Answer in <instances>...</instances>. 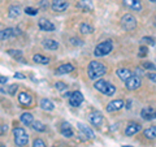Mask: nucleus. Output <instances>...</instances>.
<instances>
[{"label":"nucleus","mask_w":156,"mask_h":147,"mask_svg":"<svg viewBox=\"0 0 156 147\" xmlns=\"http://www.w3.org/2000/svg\"><path fill=\"white\" fill-rule=\"evenodd\" d=\"M107 73V68L103 63L100 61H96V60H92L90 61L89 68H87V74H89L90 80H99L100 77H103Z\"/></svg>","instance_id":"1"},{"label":"nucleus","mask_w":156,"mask_h":147,"mask_svg":"<svg viewBox=\"0 0 156 147\" xmlns=\"http://www.w3.org/2000/svg\"><path fill=\"white\" fill-rule=\"evenodd\" d=\"M13 142L17 147H23L27 145L29 142V134L26 133V130L23 128H20V126H16L13 129Z\"/></svg>","instance_id":"2"},{"label":"nucleus","mask_w":156,"mask_h":147,"mask_svg":"<svg viewBox=\"0 0 156 147\" xmlns=\"http://www.w3.org/2000/svg\"><path fill=\"white\" fill-rule=\"evenodd\" d=\"M94 87L99 92H101V94H104L107 96H112V95H115V92H116V87L112 85L111 82L104 81V80H100V78L95 81Z\"/></svg>","instance_id":"3"},{"label":"nucleus","mask_w":156,"mask_h":147,"mask_svg":"<svg viewBox=\"0 0 156 147\" xmlns=\"http://www.w3.org/2000/svg\"><path fill=\"white\" fill-rule=\"evenodd\" d=\"M112 50H113V43H112V41H104L95 47L94 55L96 57H103V56L109 55Z\"/></svg>","instance_id":"4"},{"label":"nucleus","mask_w":156,"mask_h":147,"mask_svg":"<svg viewBox=\"0 0 156 147\" xmlns=\"http://www.w3.org/2000/svg\"><path fill=\"white\" fill-rule=\"evenodd\" d=\"M121 26H122L126 31H134L136 29V18L130 13H126L121 18Z\"/></svg>","instance_id":"5"},{"label":"nucleus","mask_w":156,"mask_h":147,"mask_svg":"<svg viewBox=\"0 0 156 147\" xmlns=\"http://www.w3.org/2000/svg\"><path fill=\"white\" fill-rule=\"evenodd\" d=\"M83 94L81 91H73L68 96V100H69V104L72 107H80L83 103Z\"/></svg>","instance_id":"6"},{"label":"nucleus","mask_w":156,"mask_h":147,"mask_svg":"<svg viewBox=\"0 0 156 147\" xmlns=\"http://www.w3.org/2000/svg\"><path fill=\"white\" fill-rule=\"evenodd\" d=\"M125 86H126V89L128 90H136V89H139L140 85H142V80H140V77L139 76H131L130 78H128V80L125 81Z\"/></svg>","instance_id":"7"},{"label":"nucleus","mask_w":156,"mask_h":147,"mask_svg":"<svg viewBox=\"0 0 156 147\" xmlns=\"http://www.w3.org/2000/svg\"><path fill=\"white\" fill-rule=\"evenodd\" d=\"M69 7L68 0H52L51 3V8L53 12H64Z\"/></svg>","instance_id":"8"},{"label":"nucleus","mask_w":156,"mask_h":147,"mask_svg":"<svg viewBox=\"0 0 156 147\" xmlns=\"http://www.w3.org/2000/svg\"><path fill=\"white\" fill-rule=\"evenodd\" d=\"M38 26H39V29H41L42 31H47V33L55 31V29H56V26L53 25L50 20H47V18H41V20H39V21H38Z\"/></svg>","instance_id":"9"},{"label":"nucleus","mask_w":156,"mask_h":147,"mask_svg":"<svg viewBox=\"0 0 156 147\" xmlns=\"http://www.w3.org/2000/svg\"><path fill=\"white\" fill-rule=\"evenodd\" d=\"M103 115L99 113V112H92V113L89 115V121L91 125L96 126V128H100L101 124H103Z\"/></svg>","instance_id":"10"},{"label":"nucleus","mask_w":156,"mask_h":147,"mask_svg":"<svg viewBox=\"0 0 156 147\" xmlns=\"http://www.w3.org/2000/svg\"><path fill=\"white\" fill-rule=\"evenodd\" d=\"M124 100L122 99H115L108 103V106L105 107L107 112H115V111H120L121 108H124Z\"/></svg>","instance_id":"11"},{"label":"nucleus","mask_w":156,"mask_h":147,"mask_svg":"<svg viewBox=\"0 0 156 147\" xmlns=\"http://www.w3.org/2000/svg\"><path fill=\"white\" fill-rule=\"evenodd\" d=\"M77 128H78V130H80L82 134L86 137L87 139H94V138H95V133H94V131H92V129L89 128L87 125L82 124V122H78V124H77Z\"/></svg>","instance_id":"12"},{"label":"nucleus","mask_w":156,"mask_h":147,"mask_svg":"<svg viewBox=\"0 0 156 147\" xmlns=\"http://www.w3.org/2000/svg\"><path fill=\"white\" fill-rule=\"evenodd\" d=\"M122 3L126 8L131 9V11H135V12L142 11V3H140V0H122Z\"/></svg>","instance_id":"13"},{"label":"nucleus","mask_w":156,"mask_h":147,"mask_svg":"<svg viewBox=\"0 0 156 147\" xmlns=\"http://www.w3.org/2000/svg\"><path fill=\"white\" fill-rule=\"evenodd\" d=\"M140 130V125L138 124V122H134V121H131L128 124V126L125 128V135L126 137H131V135H134L136 134L138 131Z\"/></svg>","instance_id":"14"},{"label":"nucleus","mask_w":156,"mask_h":147,"mask_svg":"<svg viewBox=\"0 0 156 147\" xmlns=\"http://www.w3.org/2000/svg\"><path fill=\"white\" fill-rule=\"evenodd\" d=\"M77 8L81 9L82 12H92L94 11V4L91 0H80L77 3Z\"/></svg>","instance_id":"15"},{"label":"nucleus","mask_w":156,"mask_h":147,"mask_svg":"<svg viewBox=\"0 0 156 147\" xmlns=\"http://www.w3.org/2000/svg\"><path fill=\"white\" fill-rule=\"evenodd\" d=\"M14 35H16V29H13V27H7V29L0 30V41L2 42L8 41V39L13 38Z\"/></svg>","instance_id":"16"},{"label":"nucleus","mask_w":156,"mask_h":147,"mask_svg":"<svg viewBox=\"0 0 156 147\" xmlns=\"http://www.w3.org/2000/svg\"><path fill=\"white\" fill-rule=\"evenodd\" d=\"M140 116H142V119L144 120H154L156 119V109L152 108V107H147V108H143L142 111H140Z\"/></svg>","instance_id":"17"},{"label":"nucleus","mask_w":156,"mask_h":147,"mask_svg":"<svg viewBox=\"0 0 156 147\" xmlns=\"http://www.w3.org/2000/svg\"><path fill=\"white\" fill-rule=\"evenodd\" d=\"M18 102H20V104H21V106L29 107V106H31L33 98H31V95L29 94V92L23 91V92H20V94H18Z\"/></svg>","instance_id":"18"},{"label":"nucleus","mask_w":156,"mask_h":147,"mask_svg":"<svg viewBox=\"0 0 156 147\" xmlns=\"http://www.w3.org/2000/svg\"><path fill=\"white\" fill-rule=\"evenodd\" d=\"M60 131H61V134L65 137V138H72L73 135H74V133H73V130H72V126L69 122H62L61 126H60Z\"/></svg>","instance_id":"19"},{"label":"nucleus","mask_w":156,"mask_h":147,"mask_svg":"<svg viewBox=\"0 0 156 147\" xmlns=\"http://www.w3.org/2000/svg\"><path fill=\"white\" fill-rule=\"evenodd\" d=\"M73 70H74V66L70 63H66V64H61L60 66H57L56 74H68V73H72Z\"/></svg>","instance_id":"20"},{"label":"nucleus","mask_w":156,"mask_h":147,"mask_svg":"<svg viewBox=\"0 0 156 147\" xmlns=\"http://www.w3.org/2000/svg\"><path fill=\"white\" fill-rule=\"evenodd\" d=\"M39 106H41V108L43 111H53V108H55V104L50 100V99H47V98H42L41 102H39Z\"/></svg>","instance_id":"21"},{"label":"nucleus","mask_w":156,"mask_h":147,"mask_svg":"<svg viewBox=\"0 0 156 147\" xmlns=\"http://www.w3.org/2000/svg\"><path fill=\"white\" fill-rule=\"evenodd\" d=\"M116 74H117V77H119L120 80L126 81L128 78H130L131 76H133V73H131V70L126 69V68H120V69L116 70Z\"/></svg>","instance_id":"22"},{"label":"nucleus","mask_w":156,"mask_h":147,"mask_svg":"<svg viewBox=\"0 0 156 147\" xmlns=\"http://www.w3.org/2000/svg\"><path fill=\"white\" fill-rule=\"evenodd\" d=\"M20 121H21L23 125L30 126L34 122V117H33V115L30 113V112H23V113L20 116Z\"/></svg>","instance_id":"23"},{"label":"nucleus","mask_w":156,"mask_h":147,"mask_svg":"<svg viewBox=\"0 0 156 147\" xmlns=\"http://www.w3.org/2000/svg\"><path fill=\"white\" fill-rule=\"evenodd\" d=\"M43 47H44L46 50L55 51L58 48V42H56L55 39H44V41H43Z\"/></svg>","instance_id":"24"},{"label":"nucleus","mask_w":156,"mask_h":147,"mask_svg":"<svg viewBox=\"0 0 156 147\" xmlns=\"http://www.w3.org/2000/svg\"><path fill=\"white\" fill-rule=\"evenodd\" d=\"M80 33L83 34V35H87V34H92L94 33V26L89 22H82L80 25Z\"/></svg>","instance_id":"25"},{"label":"nucleus","mask_w":156,"mask_h":147,"mask_svg":"<svg viewBox=\"0 0 156 147\" xmlns=\"http://www.w3.org/2000/svg\"><path fill=\"white\" fill-rule=\"evenodd\" d=\"M33 61L37 63V64H42V65L50 64V59L46 57V56H43V55H41V53H37V55H34L33 56Z\"/></svg>","instance_id":"26"},{"label":"nucleus","mask_w":156,"mask_h":147,"mask_svg":"<svg viewBox=\"0 0 156 147\" xmlns=\"http://www.w3.org/2000/svg\"><path fill=\"white\" fill-rule=\"evenodd\" d=\"M20 14H21V8H20L18 5H11L8 9V16L11 18H16L18 17Z\"/></svg>","instance_id":"27"},{"label":"nucleus","mask_w":156,"mask_h":147,"mask_svg":"<svg viewBox=\"0 0 156 147\" xmlns=\"http://www.w3.org/2000/svg\"><path fill=\"white\" fill-rule=\"evenodd\" d=\"M143 135H144L147 139H154V138H156V125H155V126H151V128H148V129H146V130L143 131Z\"/></svg>","instance_id":"28"},{"label":"nucleus","mask_w":156,"mask_h":147,"mask_svg":"<svg viewBox=\"0 0 156 147\" xmlns=\"http://www.w3.org/2000/svg\"><path fill=\"white\" fill-rule=\"evenodd\" d=\"M31 126H33L34 130L38 131V133H43V131H46V125L43 124V122H41V121H34L31 124Z\"/></svg>","instance_id":"29"},{"label":"nucleus","mask_w":156,"mask_h":147,"mask_svg":"<svg viewBox=\"0 0 156 147\" xmlns=\"http://www.w3.org/2000/svg\"><path fill=\"white\" fill-rule=\"evenodd\" d=\"M7 53L9 56H12L13 59H16V60H22V51L21 50H8Z\"/></svg>","instance_id":"30"},{"label":"nucleus","mask_w":156,"mask_h":147,"mask_svg":"<svg viewBox=\"0 0 156 147\" xmlns=\"http://www.w3.org/2000/svg\"><path fill=\"white\" fill-rule=\"evenodd\" d=\"M17 90H18V85H17V83H14V85H11V86L8 87L7 94H8V95H11V96H13V95H16Z\"/></svg>","instance_id":"31"},{"label":"nucleus","mask_w":156,"mask_h":147,"mask_svg":"<svg viewBox=\"0 0 156 147\" xmlns=\"http://www.w3.org/2000/svg\"><path fill=\"white\" fill-rule=\"evenodd\" d=\"M33 147H46V142L42 138H35L33 141Z\"/></svg>","instance_id":"32"},{"label":"nucleus","mask_w":156,"mask_h":147,"mask_svg":"<svg viewBox=\"0 0 156 147\" xmlns=\"http://www.w3.org/2000/svg\"><path fill=\"white\" fill-rule=\"evenodd\" d=\"M66 83H64V82H61V81H57L56 83H55V89L57 90V91H64V90H66Z\"/></svg>","instance_id":"33"},{"label":"nucleus","mask_w":156,"mask_h":147,"mask_svg":"<svg viewBox=\"0 0 156 147\" xmlns=\"http://www.w3.org/2000/svg\"><path fill=\"white\" fill-rule=\"evenodd\" d=\"M142 65H143V68H146V69H148L150 72H151V70L155 72V69H156V66L154 65V63H151V61H144Z\"/></svg>","instance_id":"34"},{"label":"nucleus","mask_w":156,"mask_h":147,"mask_svg":"<svg viewBox=\"0 0 156 147\" xmlns=\"http://www.w3.org/2000/svg\"><path fill=\"white\" fill-rule=\"evenodd\" d=\"M140 42L146 43V45H151V46H155V41H154V38H151V37H143L142 39H140Z\"/></svg>","instance_id":"35"},{"label":"nucleus","mask_w":156,"mask_h":147,"mask_svg":"<svg viewBox=\"0 0 156 147\" xmlns=\"http://www.w3.org/2000/svg\"><path fill=\"white\" fill-rule=\"evenodd\" d=\"M25 13L26 14H30V16H35V14H38V9L31 8V7H26L25 8Z\"/></svg>","instance_id":"36"},{"label":"nucleus","mask_w":156,"mask_h":147,"mask_svg":"<svg viewBox=\"0 0 156 147\" xmlns=\"http://www.w3.org/2000/svg\"><path fill=\"white\" fill-rule=\"evenodd\" d=\"M147 52H148V48L146 47V46H140L139 47V53H138V56L139 57H144L146 55H147Z\"/></svg>","instance_id":"37"},{"label":"nucleus","mask_w":156,"mask_h":147,"mask_svg":"<svg viewBox=\"0 0 156 147\" xmlns=\"http://www.w3.org/2000/svg\"><path fill=\"white\" fill-rule=\"evenodd\" d=\"M70 43L73 46H82V41L81 39H77V38H70Z\"/></svg>","instance_id":"38"},{"label":"nucleus","mask_w":156,"mask_h":147,"mask_svg":"<svg viewBox=\"0 0 156 147\" xmlns=\"http://www.w3.org/2000/svg\"><path fill=\"white\" fill-rule=\"evenodd\" d=\"M7 130H8V126H7L5 124H0V137L5 134Z\"/></svg>","instance_id":"39"},{"label":"nucleus","mask_w":156,"mask_h":147,"mask_svg":"<svg viewBox=\"0 0 156 147\" xmlns=\"http://www.w3.org/2000/svg\"><path fill=\"white\" fill-rule=\"evenodd\" d=\"M147 77H148L152 82L156 83V73H151V72H150V73H147Z\"/></svg>","instance_id":"40"},{"label":"nucleus","mask_w":156,"mask_h":147,"mask_svg":"<svg viewBox=\"0 0 156 147\" xmlns=\"http://www.w3.org/2000/svg\"><path fill=\"white\" fill-rule=\"evenodd\" d=\"M14 78H17V80H25V74H22V73H20V72H17V73H14Z\"/></svg>","instance_id":"41"},{"label":"nucleus","mask_w":156,"mask_h":147,"mask_svg":"<svg viewBox=\"0 0 156 147\" xmlns=\"http://www.w3.org/2000/svg\"><path fill=\"white\" fill-rule=\"evenodd\" d=\"M8 82V77H4V76H0V85H4V83Z\"/></svg>","instance_id":"42"},{"label":"nucleus","mask_w":156,"mask_h":147,"mask_svg":"<svg viewBox=\"0 0 156 147\" xmlns=\"http://www.w3.org/2000/svg\"><path fill=\"white\" fill-rule=\"evenodd\" d=\"M41 5H42V8H47L48 3H46V0H41Z\"/></svg>","instance_id":"43"},{"label":"nucleus","mask_w":156,"mask_h":147,"mask_svg":"<svg viewBox=\"0 0 156 147\" xmlns=\"http://www.w3.org/2000/svg\"><path fill=\"white\" fill-rule=\"evenodd\" d=\"M130 107H131V104H130V100H129L128 104H126V108H130Z\"/></svg>","instance_id":"44"},{"label":"nucleus","mask_w":156,"mask_h":147,"mask_svg":"<svg viewBox=\"0 0 156 147\" xmlns=\"http://www.w3.org/2000/svg\"><path fill=\"white\" fill-rule=\"evenodd\" d=\"M150 2H152V3H155V4H156V0H150Z\"/></svg>","instance_id":"45"},{"label":"nucleus","mask_w":156,"mask_h":147,"mask_svg":"<svg viewBox=\"0 0 156 147\" xmlns=\"http://www.w3.org/2000/svg\"><path fill=\"white\" fill-rule=\"evenodd\" d=\"M122 147H133V146H122Z\"/></svg>","instance_id":"46"},{"label":"nucleus","mask_w":156,"mask_h":147,"mask_svg":"<svg viewBox=\"0 0 156 147\" xmlns=\"http://www.w3.org/2000/svg\"><path fill=\"white\" fill-rule=\"evenodd\" d=\"M0 147H5V146H4V145H0Z\"/></svg>","instance_id":"47"},{"label":"nucleus","mask_w":156,"mask_h":147,"mask_svg":"<svg viewBox=\"0 0 156 147\" xmlns=\"http://www.w3.org/2000/svg\"><path fill=\"white\" fill-rule=\"evenodd\" d=\"M155 21H156V18H155Z\"/></svg>","instance_id":"48"}]
</instances>
